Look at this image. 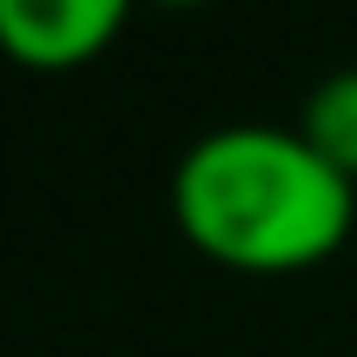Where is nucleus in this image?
I'll list each match as a JSON object with an SVG mask.
<instances>
[{"label":"nucleus","mask_w":357,"mask_h":357,"mask_svg":"<svg viewBox=\"0 0 357 357\" xmlns=\"http://www.w3.org/2000/svg\"><path fill=\"white\" fill-rule=\"evenodd\" d=\"M357 185L298 139V126L205 132L172 172V218L231 271H305L351 238Z\"/></svg>","instance_id":"1"},{"label":"nucleus","mask_w":357,"mask_h":357,"mask_svg":"<svg viewBox=\"0 0 357 357\" xmlns=\"http://www.w3.org/2000/svg\"><path fill=\"white\" fill-rule=\"evenodd\" d=\"M298 139H305L337 178L357 185V66H344V73L311 86L305 113H298Z\"/></svg>","instance_id":"3"},{"label":"nucleus","mask_w":357,"mask_h":357,"mask_svg":"<svg viewBox=\"0 0 357 357\" xmlns=\"http://www.w3.org/2000/svg\"><path fill=\"white\" fill-rule=\"evenodd\" d=\"M119 26H126L119 0H0V53L33 73L100 60Z\"/></svg>","instance_id":"2"}]
</instances>
